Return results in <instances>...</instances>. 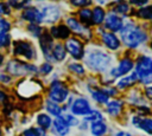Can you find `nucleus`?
I'll list each match as a JSON object with an SVG mask.
<instances>
[{"mask_svg":"<svg viewBox=\"0 0 152 136\" xmlns=\"http://www.w3.org/2000/svg\"><path fill=\"white\" fill-rule=\"evenodd\" d=\"M93 98L99 103H106L108 101V96L103 91H94L93 92Z\"/></svg>","mask_w":152,"mask_h":136,"instance_id":"31","label":"nucleus"},{"mask_svg":"<svg viewBox=\"0 0 152 136\" xmlns=\"http://www.w3.org/2000/svg\"><path fill=\"white\" fill-rule=\"evenodd\" d=\"M68 96V88L61 83V82H55L52 83L50 91H49V97L52 102L55 103H62L65 101Z\"/></svg>","mask_w":152,"mask_h":136,"instance_id":"4","label":"nucleus"},{"mask_svg":"<svg viewBox=\"0 0 152 136\" xmlns=\"http://www.w3.org/2000/svg\"><path fill=\"white\" fill-rule=\"evenodd\" d=\"M69 69H70L72 72L78 73V75H83V73H84V69H83V66L80 65V64H77V63L70 64V65H69Z\"/></svg>","mask_w":152,"mask_h":136,"instance_id":"34","label":"nucleus"},{"mask_svg":"<svg viewBox=\"0 0 152 136\" xmlns=\"http://www.w3.org/2000/svg\"><path fill=\"white\" fill-rule=\"evenodd\" d=\"M80 18H81V20L84 22V24H87V25H90V22H91V19H93V12L90 11V9H88V8H84V9H82V11H80Z\"/></svg>","mask_w":152,"mask_h":136,"instance_id":"25","label":"nucleus"},{"mask_svg":"<svg viewBox=\"0 0 152 136\" xmlns=\"http://www.w3.org/2000/svg\"><path fill=\"white\" fill-rule=\"evenodd\" d=\"M65 50L76 59H81L83 57V45L80 40H77L76 38H71V39H68L66 43H65Z\"/></svg>","mask_w":152,"mask_h":136,"instance_id":"6","label":"nucleus"},{"mask_svg":"<svg viewBox=\"0 0 152 136\" xmlns=\"http://www.w3.org/2000/svg\"><path fill=\"white\" fill-rule=\"evenodd\" d=\"M116 136H131L128 132H125V131H120V132H118L116 134Z\"/></svg>","mask_w":152,"mask_h":136,"instance_id":"45","label":"nucleus"},{"mask_svg":"<svg viewBox=\"0 0 152 136\" xmlns=\"http://www.w3.org/2000/svg\"><path fill=\"white\" fill-rule=\"evenodd\" d=\"M0 136H2V131H1V128H0Z\"/></svg>","mask_w":152,"mask_h":136,"instance_id":"48","label":"nucleus"},{"mask_svg":"<svg viewBox=\"0 0 152 136\" xmlns=\"http://www.w3.org/2000/svg\"><path fill=\"white\" fill-rule=\"evenodd\" d=\"M91 134L94 135V136H102V135H104L106 134V131H107V125L103 123V122H95V123H93L91 124Z\"/></svg>","mask_w":152,"mask_h":136,"instance_id":"19","label":"nucleus"},{"mask_svg":"<svg viewBox=\"0 0 152 136\" xmlns=\"http://www.w3.org/2000/svg\"><path fill=\"white\" fill-rule=\"evenodd\" d=\"M104 19V11L101 7H95L93 11V22L101 24Z\"/></svg>","mask_w":152,"mask_h":136,"instance_id":"24","label":"nucleus"},{"mask_svg":"<svg viewBox=\"0 0 152 136\" xmlns=\"http://www.w3.org/2000/svg\"><path fill=\"white\" fill-rule=\"evenodd\" d=\"M42 15H43V20L45 22H55L58 20L61 13H59V9L53 6V5H49L46 7H44L43 12H42Z\"/></svg>","mask_w":152,"mask_h":136,"instance_id":"9","label":"nucleus"},{"mask_svg":"<svg viewBox=\"0 0 152 136\" xmlns=\"http://www.w3.org/2000/svg\"><path fill=\"white\" fill-rule=\"evenodd\" d=\"M145 93H146L147 98L152 101V86H147V88L145 89Z\"/></svg>","mask_w":152,"mask_h":136,"instance_id":"41","label":"nucleus"},{"mask_svg":"<svg viewBox=\"0 0 152 136\" xmlns=\"http://www.w3.org/2000/svg\"><path fill=\"white\" fill-rule=\"evenodd\" d=\"M133 123L135 127L142 129L147 134L152 135V119L151 118H141V117H134Z\"/></svg>","mask_w":152,"mask_h":136,"instance_id":"14","label":"nucleus"},{"mask_svg":"<svg viewBox=\"0 0 152 136\" xmlns=\"http://www.w3.org/2000/svg\"><path fill=\"white\" fill-rule=\"evenodd\" d=\"M138 15L144 19H152V6L142 7L138 11Z\"/></svg>","mask_w":152,"mask_h":136,"instance_id":"29","label":"nucleus"},{"mask_svg":"<svg viewBox=\"0 0 152 136\" xmlns=\"http://www.w3.org/2000/svg\"><path fill=\"white\" fill-rule=\"evenodd\" d=\"M102 119V115L99 112V111H90L88 115H86L84 116V121H89V122H93V123H95V122H100Z\"/></svg>","mask_w":152,"mask_h":136,"instance_id":"27","label":"nucleus"},{"mask_svg":"<svg viewBox=\"0 0 152 136\" xmlns=\"http://www.w3.org/2000/svg\"><path fill=\"white\" fill-rule=\"evenodd\" d=\"M70 2L74 5V6H77V7H83V6H88L91 4V0H70Z\"/></svg>","mask_w":152,"mask_h":136,"instance_id":"35","label":"nucleus"},{"mask_svg":"<svg viewBox=\"0 0 152 136\" xmlns=\"http://www.w3.org/2000/svg\"><path fill=\"white\" fill-rule=\"evenodd\" d=\"M11 41V37L7 33H0V47H5L7 45H10Z\"/></svg>","mask_w":152,"mask_h":136,"instance_id":"33","label":"nucleus"},{"mask_svg":"<svg viewBox=\"0 0 152 136\" xmlns=\"http://www.w3.org/2000/svg\"><path fill=\"white\" fill-rule=\"evenodd\" d=\"M53 128H55L56 132L61 136H65L69 132V127L65 124V122L59 116L53 121Z\"/></svg>","mask_w":152,"mask_h":136,"instance_id":"17","label":"nucleus"},{"mask_svg":"<svg viewBox=\"0 0 152 136\" xmlns=\"http://www.w3.org/2000/svg\"><path fill=\"white\" fill-rule=\"evenodd\" d=\"M100 4H104V2H107V0H97Z\"/></svg>","mask_w":152,"mask_h":136,"instance_id":"47","label":"nucleus"},{"mask_svg":"<svg viewBox=\"0 0 152 136\" xmlns=\"http://www.w3.org/2000/svg\"><path fill=\"white\" fill-rule=\"evenodd\" d=\"M138 78L141 79L144 77L152 75V59L148 57H141L137 63V71Z\"/></svg>","mask_w":152,"mask_h":136,"instance_id":"5","label":"nucleus"},{"mask_svg":"<svg viewBox=\"0 0 152 136\" xmlns=\"http://www.w3.org/2000/svg\"><path fill=\"white\" fill-rule=\"evenodd\" d=\"M102 39H103V43L106 44V46L108 48H110V50H116L119 47V45H120L119 39L113 33H103Z\"/></svg>","mask_w":152,"mask_h":136,"instance_id":"15","label":"nucleus"},{"mask_svg":"<svg viewBox=\"0 0 152 136\" xmlns=\"http://www.w3.org/2000/svg\"><path fill=\"white\" fill-rule=\"evenodd\" d=\"M46 110H48L51 115H53V116H59V115H61V108L58 106L57 103H55V102H52V101L46 102Z\"/></svg>","mask_w":152,"mask_h":136,"instance_id":"26","label":"nucleus"},{"mask_svg":"<svg viewBox=\"0 0 152 136\" xmlns=\"http://www.w3.org/2000/svg\"><path fill=\"white\" fill-rule=\"evenodd\" d=\"M5 101H6V95H5L4 91L0 90V103H2V102H5Z\"/></svg>","mask_w":152,"mask_h":136,"instance_id":"44","label":"nucleus"},{"mask_svg":"<svg viewBox=\"0 0 152 136\" xmlns=\"http://www.w3.org/2000/svg\"><path fill=\"white\" fill-rule=\"evenodd\" d=\"M0 80L4 82V83H8L11 80V77L10 76H6V75H0Z\"/></svg>","mask_w":152,"mask_h":136,"instance_id":"43","label":"nucleus"},{"mask_svg":"<svg viewBox=\"0 0 152 136\" xmlns=\"http://www.w3.org/2000/svg\"><path fill=\"white\" fill-rule=\"evenodd\" d=\"M51 54L56 60H63L65 58V47L61 44H56L51 50Z\"/></svg>","mask_w":152,"mask_h":136,"instance_id":"20","label":"nucleus"},{"mask_svg":"<svg viewBox=\"0 0 152 136\" xmlns=\"http://www.w3.org/2000/svg\"><path fill=\"white\" fill-rule=\"evenodd\" d=\"M51 34L55 38H59V39H66L70 34L69 27L65 25H59L57 27H52L51 28Z\"/></svg>","mask_w":152,"mask_h":136,"instance_id":"16","label":"nucleus"},{"mask_svg":"<svg viewBox=\"0 0 152 136\" xmlns=\"http://www.w3.org/2000/svg\"><path fill=\"white\" fill-rule=\"evenodd\" d=\"M121 39L128 47H137L146 40V34L135 25L127 24L121 28Z\"/></svg>","mask_w":152,"mask_h":136,"instance_id":"1","label":"nucleus"},{"mask_svg":"<svg viewBox=\"0 0 152 136\" xmlns=\"http://www.w3.org/2000/svg\"><path fill=\"white\" fill-rule=\"evenodd\" d=\"M10 6H7L6 4H0V13H6L8 14L10 13Z\"/></svg>","mask_w":152,"mask_h":136,"instance_id":"40","label":"nucleus"},{"mask_svg":"<svg viewBox=\"0 0 152 136\" xmlns=\"http://www.w3.org/2000/svg\"><path fill=\"white\" fill-rule=\"evenodd\" d=\"M121 108H122L121 102H119V101H112V102H109L108 105H107V111H108L109 115L116 116V115L120 114Z\"/></svg>","mask_w":152,"mask_h":136,"instance_id":"22","label":"nucleus"},{"mask_svg":"<svg viewBox=\"0 0 152 136\" xmlns=\"http://www.w3.org/2000/svg\"><path fill=\"white\" fill-rule=\"evenodd\" d=\"M2 60H4V57H2V54H0V65L2 64Z\"/></svg>","mask_w":152,"mask_h":136,"instance_id":"46","label":"nucleus"},{"mask_svg":"<svg viewBox=\"0 0 152 136\" xmlns=\"http://www.w3.org/2000/svg\"><path fill=\"white\" fill-rule=\"evenodd\" d=\"M128 9H129V7H128L127 4H119V5L115 7V11L119 12V13H122V14H124V13H127Z\"/></svg>","mask_w":152,"mask_h":136,"instance_id":"38","label":"nucleus"},{"mask_svg":"<svg viewBox=\"0 0 152 136\" xmlns=\"http://www.w3.org/2000/svg\"><path fill=\"white\" fill-rule=\"evenodd\" d=\"M87 65L95 71H104L110 64V57L102 51H93L86 58Z\"/></svg>","mask_w":152,"mask_h":136,"instance_id":"2","label":"nucleus"},{"mask_svg":"<svg viewBox=\"0 0 152 136\" xmlns=\"http://www.w3.org/2000/svg\"><path fill=\"white\" fill-rule=\"evenodd\" d=\"M133 69V61L128 58H125L120 61V64L118 65V67L112 70V76L114 77H120L122 75H126L127 72H129Z\"/></svg>","mask_w":152,"mask_h":136,"instance_id":"10","label":"nucleus"},{"mask_svg":"<svg viewBox=\"0 0 152 136\" xmlns=\"http://www.w3.org/2000/svg\"><path fill=\"white\" fill-rule=\"evenodd\" d=\"M66 25H68V27L70 30H72L74 32L78 33V34H83V32L86 31V27H83L76 19H72V18L66 20Z\"/></svg>","mask_w":152,"mask_h":136,"instance_id":"21","label":"nucleus"},{"mask_svg":"<svg viewBox=\"0 0 152 136\" xmlns=\"http://www.w3.org/2000/svg\"><path fill=\"white\" fill-rule=\"evenodd\" d=\"M28 2H30V0H8V5H11V6L15 7V8L24 7Z\"/></svg>","mask_w":152,"mask_h":136,"instance_id":"32","label":"nucleus"},{"mask_svg":"<svg viewBox=\"0 0 152 136\" xmlns=\"http://www.w3.org/2000/svg\"><path fill=\"white\" fill-rule=\"evenodd\" d=\"M7 71L14 76H24V75L36 72L37 67L31 64H26L19 60H11L7 64Z\"/></svg>","mask_w":152,"mask_h":136,"instance_id":"3","label":"nucleus"},{"mask_svg":"<svg viewBox=\"0 0 152 136\" xmlns=\"http://www.w3.org/2000/svg\"><path fill=\"white\" fill-rule=\"evenodd\" d=\"M23 18L27 21H31V22H34V24H38L43 20V15H42V12L36 8V7H28L24 11L23 13Z\"/></svg>","mask_w":152,"mask_h":136,"instance_id":"11","label":"nucleus"},{"mask_svg":"<svg viewBox=\"0 0 152 136\" xmlns=\"http://www.w3.org/2000/svg\"><path fill=\"white\" fill-rule=\"evenodd\" d=\"M10 22H7L4 19H0V33H6L10 30Z\"/></svg>","mask_w":152,"mask_h":136,"instance_id":"36","label":"nucleus"},{"mask_svg":"<svg viewBox=\"0 0 152 136\" xmlns=\"http://www.w3.org/2000/svg\"><path fill=\"white\" fill-rule=\"evenodd\" d=\"M39 40H40V47H42L43 52L45 54H50L51 53V50L53 47L51 35L48 32H44L43 34H40V39Z\"/></svg>","mask_w":152,"mask_h":136,"instance_id":"13","label":"nucleus"},{"mask_svg":"<svg viewBox=\"0 0 152 136\" xmlns=\"http://www.w3.org/2000/svg\"><path fill=\"white\" fill-rule=\"evenodd\" d=\"M71 110L75 115H83V116L88 115L91 111L88 101L84 98H77L76 101H74L71 105Z\"/></svg>","mask_w":152,"mask_h":136,"instance_id":"8","label":"nucleus"},{"mask_svg":"<svg viewBox=\"0 0 152 136\" xmlns=\"http://www.w3.org/2000/svg\"><path fill=\"white\" fill-rule=\"evenodd\" d=\"M28 31H30V32H32V34H33V35H36V37L40 35V27H39L38 25H36V24L30 25V26H28Z\"/></svg>","mask_w":152,"mask_h":136,"instance_id":"37","label":"nucleus"},{"mask_svg":"<svg viewBox=\"0 0 152 136\" xmlns=\"http://www.w3.org/2000/svg\"><path fill=\"white\" fill-rule=\"evenodd\" d=\"M132 4L134 5H138V6H141V5H145L147 4V0H131Z\"/></svg>","mask_w":152,"mask_h":136,"instance_id":"42","label":"nucleus"},{"mask_svg":"<svg viewBox=\"0 0 152 136\" xmlns=\"http://www.w3.org/2000/svg\"><path fill=\"white\" fill-rule=\"evenodd\" d=\"M59 117L65 122V124H66L68 127H74V125H77V124H78L77 118L74 117V116H71V115H69V114H64V115H62V116H59Z\"/></svg>","mask_w":152,"mask_h":136,"instance_id":"28","label":"nucleus"},{"mask_svg":"<svg viewBox=\"0 0 152 136\" xmlns=\"http://www.w3.org/2000/svg\"><path fill=\"white\" fill-rule=\"evenodd\" d=\"M14 53L18 56H23L27 59L34 58V48L30 43L26 41H17L14 44Z\"/></svg>","mask_w":152,"mask_h":136,"instance_id":"7","label":"nucleus"},{"mask_svg":"<svg viewBox=\"0 0 152 136\" xmlns=\"http://www.w3.org/2000/svg\"><path fill=\"white\" fill-rule=\"evenodd\" d=\"M137 79H138V75L134 72V73H132L131 76H127V77L121 78V79L118 82V88H120V89L128 88V86H131Z\"/></svg>","mask_w":152,"mask_h":136,"instance_id":"18","label":"nucleus"},{"mask_svg":"<svg viewBox=\"0 0 152 136\" xmlns=\"http://www.w3.org/2000/svg\"><path fill=\"white\" fill-rule=\"evenodd\" d=\"M122 20L116 15V14H108L106 17V27L109 28L110 31L115 32V31H120L122 28Z\"/></svg>","mask_w":152,"mask_h":136,"instance_id":"12","label":"nucleus"},{"mask_svg":"<svg viewBox=\"0 0 152 136\" xmlns=\"http://www.w3.org/2000/svg\"><path fill=\"white\" fill-rule=\"evenodd\" d=\"M44 129L42 128H30L24 131V136H44Z\"/></svg>","mask_w":152,"mask_h":136,"instance_id":"30","label":"nucleus"},{"mask_svg":"<svg viewBox=\"0 0 152 136\" xmlns=\"http://www.w3.org/2000/svg\"><path fill=\"white\" fill-rule=\"evenodd\" d=\"M51 70H52V66H51V64H49V63H45V64H43V65L40 66V69H39V72H40V73H43V75H46V73L51 72Z\"/></svg>","mask_w":152,"mask_h":136,"instance_id":"39","label":"nucleus"},{"mask_svg":"<svg viewBox=\"0 0 152 136\" xmlns=\"http://www.w3.org/2000/svg\"><path fill=\"white\" fill-rule=\"evenodd\" d=\"M37 123L42 129H48L51 125V118L45 114H40L37 116Z\"/></svg>","mask_w":152,"mask_h":136,"instance_id":"23","label":"nucleus"}]
</instances>
